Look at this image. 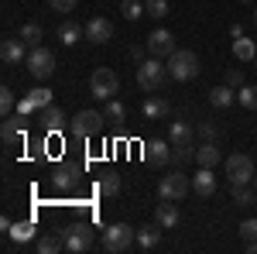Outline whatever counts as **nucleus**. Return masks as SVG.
I'll list each match as a JSON object with an SVG mask.
<instances>
[{
  "label": "nucleus",
  "instance_id": "obj_29",
  "mask_svg": "<svg viewBox=\"0 0 257 254\" xmlns=\"http://www.w3.org/2000/svg\"><path fill=\"white\" fill-rule=\"evenodd\" d=\"M103 117H106V124H123V117H127V107H123L120 100H106Z\"/></svg>",
  "mask_w": 257,
  "mask_h": 254
},
{
  "label": "nucleus",
  "instance_id": "obj_45",
  "mask_svg": "<svg viewBox=\"0 0 257 254\" xmlns=\"http://www.w3.org/2000/svg\"><path fill=\"white\" fill-rule=\"evenodd\" d=\"M240 4H254V0H240Z\"/></svg>",
  "mask_w": 257,
  "mask_h": 254
},
{
  "label": "nucleus",
  "instance_id": "obj_19",
  "mask_svg": "<svg viewBox=\"0 0 257 254\" xmlns=\"http://www.w3.org/2000/svg\"><path fill=\"white\" fill-rule=\"evenodd\" d=\"M172 114V107H168V100L158 97V93H148V100H144V117L148 120H161Z\"/></svg>",
  "mask_w": 257,
  "mask_h": 254
},
{
  "label": "nucleus",
  "instance_id": "obj_23",
  "mask_svg": "<svg viewBox=\"0 0 257 254\" xmlns=\"http://www.w3.org/2000/svg\"><path fill=\"white\" fill-rule=\"evenodd\" d=\"M76 176H79V172H76L72 165H59V168L52 172V186H55L59 193H65V189H72V186H76Z\"/></svg>",
  "mask_w": 257,
  "mask_h": 254
},
{
  "label": "nucleus",
  "instance_id": "obj_21",
  "mask_svg": "<svg viewBox=\"0 0 257 254\" xmlns=\"http://www.w3.org/2000/svg\"><path fill=\"white\" fill-rule=\"evenodd\" d=\"M0 137L7 148H14L18 141H24V127H21V114L18 117H4V127H0Z\"/></svg>",
  "mask_w": 257,
  "mask_h": 254
},
{
  "label": "nucleus",
  "instance_id": "obj_20",
  "mask_svg": "<svg viewBox=\"0 0 257 254\" xmlns=\"http://www.w3.org/2000/svg\"><path fill=\"white\" fill-rule=\"evenodd\" d=\"M155 220H158L165 230H172V227H178V206L172 203V199H161L158 206H155Z\"/></svg>",
  "mask_w": 257,
  "mask_h": 254
},
{
  "label": "nucleus",
  "instance_id": "obj_15",
  "mask_svg": "<svg viewBox=\"0 0 257 254\" xmlns=\"http://www.w3.org/2000/svg\"><path fill=\"white\" fill-rule=\"evenodd\" d=\"M144 161H151V165H168V161H172V144H168V141H148V144H144Z\"/></svg>",
  "mask_w": 257,
  "mask_h": 254
},
{
  "label": "nucleus",
  "instance_id": "obj_2",
  "mask_svg": "<svg viewBox=\"0 0 257 254\" xmlns=\"http://www.w3.org/2000/svg\"><path fill=\"white\" fill-rule=\"evenodd\" d=\"M59 237H62V244H65V251H72V254H82V251H89V247L96 244L89 223H82V220H76V223H62Z\"/></svg>",
  "mask_w": 257,
  "mask_h": 254
},
{
  "label": "nucleus",
  "instance_id": "obj_4",
  "mask_svg": "<svg viewBox=\"0 0 257 254\" xmlns=\"http://www.w3.org/2000/svg\"><path fill=\"white\" fill-rule=\"evenodd\" d=\"M134 244H138V227L131 230L127 223H113V227L103 230V251L106 254H123V251H131Z\"/></svg>",
  "mask_w": 257,
  "mask_h": 254
},
{
  "label": "nucleus",
  "instance_id": "obj_5",
  "mask_svg": "<svg viewBox=\"0 0 257 254\" xmlns=\"http://www.w3.org/2000/svg\"><path fill=\"white\" fill-rule=\"evenodd\" d=\"M120 90V79L113 69H106V65H99V69H93V76H89V97L96 100H113Z\"/></svg>",
  "mask_w": 257,
  "mask_h": 254
},
{
  "label": "nucleus",
  "instance_id": "obj_38",
  "mask_svg": "<svg viewBox=\"0 0 257 254\" xmlns=\"http://www.w3.org/2000/svg\"><path fill=\"white\" fill-rule=\"evenodd\" d=\"M199 134H202V141H216V137H219V127L213 124V120H202V124H199Z\"/></svg>",
  "mask_w": 257,
  "mask_h": 254
},
{
  "label": "nucleus",
  "instance_id": "obj_32",
  "mask_svg": "<svg viewBox=\"0 0 257 254\" xmlns=\"http://www.w3.org/2000/svg\"><path fill=\"white\" fill-rule=\"evenodd\" d=\"M240 107H247V110H257V86H240Z\"/></svg>",
  "mask_w": 257,
  "mask_h": 254
},
{
  "label": "nucleus",
  "instance_id": "obj_3",
  "mask_svg": "<svg viewBox=\"0 0 257 254\" xmlns=\"http://www.w3.org/2000/svg\"><path fill=\"white\" fill-rule=\"evenodd\" d=\"M168 72L178 82H189V79H196L202 72V62H199V55L192 48H175V55L168 59Z\"/></svg>",
  "mask_w": 257,
  "mask_h": 254
},
{
  "label": "nucleus",
  "instance_id": "obj_11",
  "mask_svg": "<svg viewBox=\"0 0 257 254\" xmlns=\"http://www.w3.org/2000/svg\"><path fill=\"white\" fill-rule=\"evenodd\" d=\"M28 45L21 41V35L18 38H4V45H0V59L7 62V65H21V62H28Z\"/></svg>",
  "mask_w": 257,
  "mask_h": 254
},
{
  "label": "nucleus",
  "instance_id": "obj_47",
  "mask_svg": "<svg viewBox=\"0 0 257 254\" xmlns=\"http://www.w3.org/2000/svg\"><path fill=\"white\" fill-rule=\"evenodd\" d=\"M254 65H257V59H254Z\"/></svg>",
  "mask_w": 257,
  "mask_h": 254
},
{
  "label": "nucleus",
  "instance_id": "obj_13",
  "mask_svg": "<svg viewBox=\"0 0 257 254\" xmlns=\"http://www.w3.org/2000/svg\"><path fill=\"white\" fill-rule=\"evenodd\" d=\"M219 161H223V151L216 148V141H202L196 148V165L199 168H216Z\"/></svg>",
  "mask_w": 257,
  "mask_h": 254
},
{
  "label": "nucleus",
  "instance_id": "obj_31",
  "mask_svg": "<svg viewBox=\"0 0 257 254\" xmlns=\"http://www.w3.org/2000/svg\"><path fill=\"white\" fill-rule=\"evenodd\" d=\"M254 196H257V189H250V182H247V186H233V203H237L240 210H243V206H250V203H254Z\"/></svg>",
  "mask_w": 257,
  "mask_h": 254
},
{
  "label": "nucleus",
  "instance_id": "obj_42",
  "mask_svg": "<svg viewBox=\"0 0 257 254\" xmlns=\"http://www.w3.org/2000/svg\"><path fill=\"white\" fill-rule=\"evenodd\" d=\"M31 110H38V107L31 103V97H24V100H21V103H18V114H21V117H28Z\"/></svg>",
  "mask_w": 257,
  "mask_h": 254
},
{
  "label": "nucleus",
  "instance_id": "obj_14",
  "mask_svg": "<svg viewBox=\"0 0 257 254\" xmlns=\"http://www.w3.org/2000/svg\"><path fill=\"white\" fill-rule=\"evenodd\" d=\"M161 230H165V227H161L158 220L138 227V247H141V251H155V247L161 244Z\"/></svg>",
  "mask_w": 257,
  "mask_h": 254
},
{
  "label": "nucleus",
  "instance_id": "obj_37",
  "mask_svg": "<svg viewBox=\"0 0 257 254\" xmlns=\"http://www.w3.org/2000/svg\"><path fill=\"white\" fill-rule=\"evenodd\" d=\"M28 97H31V103H35L38 110H45V107H52V93H48V90H31Z\"/></svg>",
  "mask_w": 257,
  "mask_h": 254
},
{
  "label": "nucleus",
  "instance_id": "obj_34",
  "mask_svg": "<svg viewBox=\"0 0 257 254\" xmlns=\"http://www.w3.org/2000/svg\"><path fill=\"white\" fill-rule=\"evenodd\" d=\"M240 240H243V244H254L257 240V216H250V220L240 223Z\"/></svg>",
  "mask_w": 257,
  "mask_h": 254
},
{
  "label": "nucleus",
  "instance_id": "obj_12",
  "mask_svg": "<svg viewBox=\"0 0 257 254\" xmlns=\"http://www.w3.org/2000/svg\"><path fill=\"white\" fill-rule=\"evenodd\" d=\"M86 38L93 41V45H106V41L113 38V24L106 18H93L86 24Z\"/></svg>",
  "mask_w": 257,
  "mask_h": 254
},
{
  "label": "nucleus",
  "instance_id": "obj_8",
  "mask_svg": "<svg viewBox=\"0 0 257 254\" xmlns=\"http://www.w3.org/2000/svg\"><path fill=\"white\" fill-rule=\"evenodd\" d=\"M103 124H106L103 110H79V114L72 117V124H69V131L76 137H96L99 131H103Z\"/></svg>",
  "mask_w": 257,
  "mask_h": 254
},
{
  "label": "nucleus",
  "instance_id": "obj_24",
  "mask_svg": "<svg viewBox=\"0 0 257 254\" xmlns=\"http://www.w3.org/2000/svg\"><path fill=\"white\" fill-rule=\"evenodd\" d=\"M79 38H86V28H79L76 21H62L59 24V41L62 45H76Z\"/></svg>",
  "mask_w": 257,
  "mask_h": 254
},
{
  "label": "nucleus",
  "instance_id": "obj_35",
  "mask_svg": "<svg viewBox=\"0 0 257 254\" xmlns=\"http://www.w3.org/2000/svg\"><path fill=\"white\" fill-rule=\"evenodd\" d=\"M120 11H123V18H127V21H138L141 14H148V11H144V4H138V0H123V4H120Z\"/></svg>",
  "mask_w": 257,
  "mask_h": 254
},
{
  "label": "nucleus",
  "instance_id": "obj_43",
  "mask_svg": "<svg viewBox=\"0 0 257 254\" xmlns=\"http://www.w3.org/2000/svg\"><path fill=\"white\" fill-rule=\"evenodd\" d=\"M247 251H254V254H257V240H254V244H247Z\"/></svg>",
  "mask_w": 257,
  "mask_h": 254
},
{
  "label": "nucleus",
  "instance_id": "obj_1",
  "mask_svg": "<svg viewBox=\"0 0 257 254\" xmlns=\"http://www.w3.org/2000/svg\"><path fill=\"white\" fill-rule=\"evenodd\" d=\"M165 79H172V72H168V62L165 59H144L138 65V86L144 90V93H161V86H165Z\"/></svg>",
  "mask_w": 257,
  "mask_h": 254
},
{
  "label": "nucleus",
  "instance_id": "obj_44",
  "mask_svg": "<svg viewBox=\"0 0 257 254\" xmlns=\"http://www.w3.org/2000/svg\"><path fill=\"white\" fill-rule=\"evenodd\" d=\"M254 189H257V172H254Z\"/></svg>",
  "mask_w": 257,
  "mask_h": 254
},
{
  "label": "nucleus",
  "instance_id": "obj_25",
  "mask_svg": "<svg viewBox=\"0 0 257 254\" xmlns=\"http://www.w3.org/2000/svg\"><path fill=\"white\" fill-rule=\"evenodd\" d=\"M35 251L38 254H55V251H65V244H62L59 234H41V237H35Z\"/></svg>",
  "mask_w": 257,
  "mask_h": 254
},
{
  "label": "nucleus",
  "instance_id": "obj_33",
  "mask_svg": "<svg viewBox=\"0 0 257 254\" xmlns=\"http://www.w3.org/2000/svg\"><path fill=\"white\" fill-rule=\"evenodd\" d=\"M144 11H148V18H155V21L168 18V0H148Z\"/></svg>",
  "mask_w": 257,
  "mask_h": 254
},
{
  "label": "nucleus",
  "instance_id": "obj_18",
  "mask_svg": "<svg viewBox=\"0 0 257 254\" xmlns=\"http://www.w3.org/2000/svg\"><path fill=\"white\" fill-rule=\"evenodd\" d=\"M209 103H213L216 110H230V107L237 103V90L226 86V82H223V86H213V90H209Z\"/></svg>",
  "mask_w": 257,
  "mask_h": 254
},
{
  "label": "nucleus",
  "instance_id": "obj_7",
  "mask_svg": "<svg viewBox=\"0 0 257 254\" xmlns=\"http://www.w3.org/2000/svg\"><path fill=\"white\" fill-rule=\"evenodd\" d=\"M192 189V179L185 176L182 168H175V172H168V176H161L158 182V199H172V203H178V199H185V193Z\"/></svg>",
  "mask_w": 257,
  "mask_h": 254
},
{
  "label": "nucleus",
  "instance_id": "obj_22",
  "mask_svg": "<svg viewBox=\"0 0 257 254\" xmlns=\"http://www.w3.org/2000/svg\"><path fill=\"white\" fill-rule=\"evenodd\" d=\"M41 127H45V131H52V134L62 131V127H65V110L55 107V103H52V107H45V110H41Z\"/></svg>",
  "mask_w": 257,
  "mask_h": 254
},
{
  "label": "nucleus",
  "instance_id": "obj_28",
  "mask_svg": "<svg viewBox=\"0 0 257 254\" xmlns=\"http://www.w3.org/2000/svg\"><path fill=\"white\" fill-rule=\"evenodd\" d=\"M233 55H237L240 62H254L257 59V48L250 38H233Z\"/></svg>",
  "mask_w": 257,
  "mask_h": 254
},
{
  "label": "nucleus",
  "instance_id": "obj_9",
  "mask_svg": "<svg viewBox=\"0 0 257 254\" xmlns=\"http://www.w3.org/2000/svg\"><path fill=\"white\" fill-rule=\"evenodd\" d=\"M24 65H28V72H31L35 79H48L52 72H55V55L38 45V48L28 52V62H24Z\"/></svg>",
  "mask_w": 257,
  "mask_h": 254
},
{
  "label": "nucleus",
  "instance_id": "obj_39",
  "mask_svg": "<svg viewBox=\"0 0 257 254\" xmlns=\"http://www.w3.org/2000/svg\"><path fill=\"white\" fill-rule=\"evenodd\" d=\"M76 4H79V0H48V7H52V11H59V14L76 11Z\"/></svg>",
  "mask_w": 257,
  "mask_h": 254
},
{
  "label": "nucleus",
  "instance_id": "obj_36",
  "mask_svg": "<svg viewBox=\"0 0 257 254\" xmlns=\"http://www.w3.org/2000/svg\"><path fill=\"white\" fill-rule=\"evenodd\" d=\"M11 110H14V90H7V86H4V90H0V114H4V117H11Z\"/></svg>",
  "mask_w": 257,
  "mask_h": 254
},
{
  "label": "nucleus",
  "instance_id": "obj_16",
  "mask_svg": "<svg viewBox=\"0 0 257 254\" xmlns=\"http://www.w3.org/2000/svg\"><path fill=\"white\" fill-rule=\"evenodd\" d=\"M192 193L202 196V199H209V196L216 193V176H213V168H199L196 176H192Z\"/></svg>",
  "mask_w": 257,
  "mask_h": 254
},
{
  "label": "nucleus",
  "instance_id": "obj_27",
  "mask_svg": "<svg viewBox=\"0 0 257 254\" xmlns=\"http://www.w3.org/2000/svg\"><path fill=\"white\" fill-rule=\"evenodd\" d=\"M11 240H18V244L35 240V220H18V223L11 227Z\"/></svg>",
  "mask_w": 257,
  "mask_h": 254
},
{
  "label": "nucleus",
  "instance_id": "obj_46",
  "mask_svg": "<svg viewBox=\"0 0 257 254\" xmlns=\"http://www.w3.org/2000/svg\"><path fill=\"white\" fill-rule=\"evenodd\" d=\"M254 24H257V11H254Z\"/></svg>",
  "mask_w": 257,
  "mask_h": 254
},
{
  "label": "nucleus",
  "instance_id": "obj_41",
  "mask_svg": "<svg viewBox=\"0 0 257 254\" xmlns=\"http://www.w3.org/2000/svg\"><path fill=\"white\" fill-rule=\"evenodd\" d=\"M226 86H233V90L243 86V72L240 69H226Z\"/></svg>",
  "mask_w": 257,
  "mask_h": 254
},
{
  "label": "nucleus",
  "instance_id": "obj_30",
  "mask_svg": "<svg viewBox=\"0 0 257 254\" xmlns=\"http://www.w3.org/2000/svg\"><path fill=\"white\" fill-rule=\"evenodd\" d=\"M99 193L103 196H117L120 193V176L117 172H103V179H99Z\"/></svg>",
  "mask_w": 257,
  "mask_h": 254
},
{
  "label": "nucleus",
  "instance_id": "obj_6",
  "mask_svg": "<svg viewBox=\"0 0 257 254\" xmlns=\"http://www.w3.org/2000/svg\"><path fill=\"white\" fill-rule=\"evenodd\" d=\"M223 168H226V179H230V186H247V182H254V161H250V155H243V151H237V155L223 158Z\"/></svg>",
  "mask_w": 257,
  "mask_h": 254
},
{
  "label": "nucleus",
  "instance_id": "obj_26",
  "mask_svg": "<svg viewBox=\"0 0 257 254\" xmlns=\"http://www.w3.org/2000/svg\"><path fill=\"white\" fill-rule=\"evenodd\" d=\"M41 38H45V31H41V24H35V21H28V24L21 28V41H24L28 48H38Z\"/></svg>",
  "mask_w": 257,
  "mask_h": 254
},
{
  "label": "nucleus",
  "instance_id": "obj_10",
  "mask_svg": "<svg viewBox=\"0 0 257 254\" xmlns=\"http://www.w3.org/2000/svg\"><path fill=\"white\" fill-rule=\"evenodd\" d=\"M148 52L155 55V59H172L175 55V35L172 31H165V28H155L151 35H148Z\"/></svg>",
  "mask_w": 257,
  "mask_h": 254
},
{
  "label": "nucleus",
  "instance_id": "obj_17",
  "mask_svg": "<svg viewBox=\"0 0 257 254\" xmlns=\"http://www.w3.org/2000/svg\"><path fill=\"white\" fill-rule=\"evenodd\" d=\"M168 144L172 148H192V127L185 120H172L168 127Z\"/></svg>",
  "mask_w": 257,
  "mask_h": 254
},
{
  "label": "nucleus",
  "instance_id": "obj_40",
  "mask_svg": "<svg viewBox=\"0 0 257 254\" xmlns=\"http://www.w3.org/2000/svg\"><path fill=\"white\" fill-rule=\"evenodd\" d=\"M144 52H148V45H131V48H127V62H144Z\"/></svg>",
  "mask_w": 257,
  "mask_h": 254
}]
</instances>
